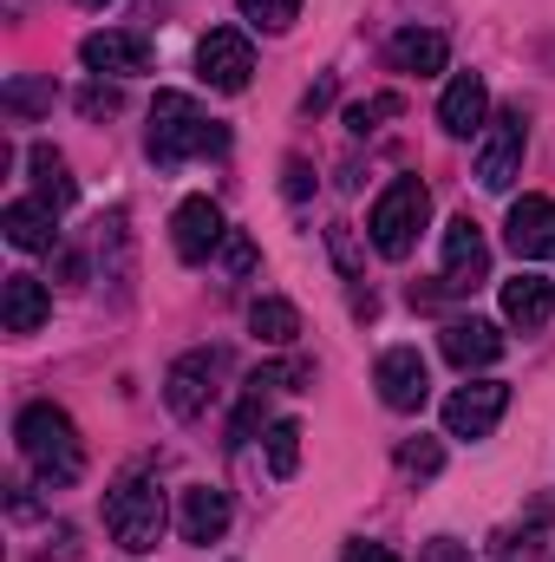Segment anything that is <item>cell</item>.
Returning <instances> with one entry per match:
<instances>
[{"mask_svg":"<svg viewBox=\"0 0 555 562\" xmlns=\"http://www.w3.org/2000/svg\"><path fill=\"white\" fill-rule=\"evenodd\" d=\"M294 464H301V419H275L269 425V471L294 477Z\"/></svg>","mask_w":555,"mask_h":562,"instance_id":"cell-24","label":"cell"},{"mask_svg":"<svg viewBox=\"0 0 555 562\" xmlns=\"http://www.w3.org/2000/svg\"><path fill=\"white\" fill-rule=\"evenodd\" d=\"M523 150H530V125L523 112H497L484 125V144H477V183L484 190H510L523 177Z\"/></svg>","mask_w":555,"mask_h":562,"instance_id":"cell-5","label":"cell"},{"mask_svg":"<svg viewBox=\"0 0 555 562\" xmlns=\"http://www.w3.org/2000/svg\"><path fill=\"white\" fill-rule=\"evenodd\" d=\"M236 7H242V20L262 26V33H287L294 13H301V0H236Z\"/></svg>","mask_w":555,"mask_h":562,"instance_id":"cell-26","label":"cell"},{"mask_svg":"<svg viewBox=\"0 0 555 562\" xmlns=\"http://www.w3.org/2000/svg\"><path fill=\"white\" fill-rule=\"evenodd\" d=\"M503 321L523 334H543L555 321V281L550 276H510L503 281Z\"/></svg>","mask_w":555,"mask_h":562,"instance_id":"cell-19","label":"cell"},{"mask_svg":"<svg viewBox=\"0 0 555 562\" xmlns=\"http://www.w3.org/2000/svg\"><path fill=\"white\" fill-rule=\"evenodd\" d=\"M177 530H183V543H216V537L229 530V491L190 484L183 504H177Z\"/></svg>","mask_w":555,"mask_h":562,"instance_id":"cell-18","label":"cell"},{"mask_svg":"<svg viewBox=\"0 0 555 562\" xmlns=\"http://www.w3.org/2000/svg\"><path fill=\"white\" fill-rule=\"evenodd\" d=\"M223 144H229V132H223L190 92H157L150 132H144V157H150L157 170H177V164H190V157H216Z\"/></svg>","mask_w":555,"mask_h":562,"instance_id":"cell-1","label":"cell"},{"mask_svg":"<svg viewBox=\"0 0 555 562\" xmlns=\"http://www.w3.org/2000/svg\"><path fill=\"white\" fill-rule=\"evenodd\" d=\"M287 196H294V203H301V196H307V164H301V157H294V164H287Z\"/></svg>","mask_w":555,"mask_h":562,"instance_id":"cell-32","label":"cell"},{"mask_svg":"<svg viewBox=\"0 0 555 562\" xmlns=\"http://www.w3.org/2000/svg\"><path fill=\"white\" fill-rule=\"evenodd\" d=\"M79 7H105V0H79Z\"/></svg>","mask_w":555,"mask_h":562,"instance_id":"cell-33","label":"cell"},{"mask_svg":"<svg viewBox=\"0 0 555 562\" xmlns=\"http://www.w3.org/2000/svg\"><path fill=\"white\" fill-rule=\"evenodd\" d=\"M340 562H399V557H393L386 543H366V537H353V543L340 550Z\"/></svg>","mask_w":555,"mask_h":562,"instance_id":"cell-31","label":"cell"},{"mask_svg":"<svg viewBox=\"0 0 555 562\" xmlns=\"http://www.w3.org/2000/svg\"><path fill=\"white\" fill-rule=\"evenodd\" d=\"M503 243L523 262H555V196H517L510 223H503Z\"/></svg>","mask_w":555,"mask_h":562,"instance_id":"cell-12","label":"cell"},{"mask_svg":"<svg viewBox=\"0 0 555 562\" xmlns=\"http://www.w3.org/2000/svg\"><path fill=\"white\" fill-rule=\"evenodd\" d=\"M438 347H444V360H451L457 373H477V367H497V360H503V334H497L490 321H477V314L444 321Z\"/></svg>","mask_w":555,"mask_h":562,"instance_id":"cell-14","label":"cell"},{"mask_svg":"<svg viewBox=\"0 0 555 562\" xmlns=\"http://www.w3.org/2000/svg\"><path fill=\"white\" fill-rule=\"evenodd\" d=\"M503 413H510V386L503 380H471L444 400V431L451 438H490Z\"/></svg>","mask_w":555,"mask_h":562,"instance_id":"cell-9","label":"cell"},{"mask_svg":"<svg viewBox=\"0 0 555 562\" xmlns=\"http://www.w3.org/2000/svg\"><path fill=\"white\" fill-rule=\"evenodd\" d=\"M503 562H517V557H503Z\"/></svg>","mask_w":555,"mask_h":562,"instance_id":"cell-34","label":"cell"},{"mask_svg":"<svg viewBox=\"0 0 555 562\" xmlns=\"http://www.w3.org/2000/svg\"><path fill=\"white\" fill-rule=\"evenodd\" d=\"M399 471H406V477H438V471H444V445H438V438H406V445H399Z\"/></svg>","mask_w":555,"mask_h":562,"instance_id":"cell-27","label":"cell"},{"mask_svg":"<svg viewBox=\"0 0 555 562\" xmlns=\"http://www.w3.org/2000/svg\"><path fill=\"white\" fill-rule=\"evenodd\" d=\"M13 438H20V458L33 464L39 484H53V491L79 484V471H86V445H79V425L66 419L53 400H33V406L13 419Z\"/></svg>","mask_w":555,"mask_h":562,"instance_id":"cell-2","label":"cell"},{"mask_svg":"<svg viewBox=\"0 0 555 562\" xmlns=\"http://www.w3.org/2000/svg\"><path fill=\"white\" fill-rule=\"evenodd\" d=\"M196 72H203V86H216V92H242L249 72H256V46H249V33H236V26H209L203 46H196Z\"/></svg>","mask_w":555,"mask_h":562,"instance_id":"cell-8","label":"cell"},{"mask_svg":"<svg viewBox=\"0 0 555 562\" xmlns=\"http://www.w3.org/2000/svg\"><path fill=\"white\" fill-rule=\"evenodd\" d=\"M249 327H256V340L287 347V340H301V307H294V301H281V294H262V301L249 307Z\"/></svg>","mask_w":555,"mask_h":562,"instance_id":"cell-22","label":"cell"},{"mask_svg":"<svg viewBox=\"0 0 555 562\" xmlns=\"http://www.w3.org/2000/svg\"><path fill=\"white\" fill-rule=\"evenodd\" d=\"M0 229H7V243L13 249H53L59 243V210L46 203V196H13L7 203V216H0Z\"/></svg>","mask_w":555,"mask_h":562,"instance_id":"cell-17","label":"cell"},{"mask_svg":"<svg viewBox=\"0 0 555 562\" xmlns=\"http://www.w3.org/2000/svg\"><path fill=\"white\" fill-rule=\"evenodd\" d=\"M26 170H33V190H39L53 210H72V196H79V190H72V177H66V157H59L53 144H33V150H26Z\"/></svg>","mask_w":555,"mask_h":562,"instance_id":"cell-21","label":"cell"},{"mask_svg":"<svg viewBox=\"0 0 555 562\" xmlns=\"http://www.w3.org/2000/svg\"><path fill=\"white\" fill-rule=\"evenodd\" d=\"M424 216H431L424 177H393V183L380 190L373 216H366V236H373V249H380L386 262H406L412 243H418V229H424Z\"/></svg>","mask_w":555,"mask_h":562,"instance_id":"cell-3","label":"cell"},{"mask_svg":"<svg viewBox=\"0 0 555 562\" xmlns=\"http://www.w3.org/2000/svg\"><path fill=\"white\" fill-rule=\"evenodd\" d=\"M223 262H229V276H249V269H256V243L229 229V236H223Z\"/></svg>","mask_w":555,"mask_h":562,"instance_id":"cell-29","label":"cell"},{"mask_svg":"<svg viewBox=\"0 0 555 562\" xmlns=\"http://www.w3.org/2000/svg\"><path fill=\"white\" fill-rule=\"evenodd\" d=\"M386 59H393L399 72H412V79H431V72L451 66V40H444L438 26H399L393 46H386Z\"/></svg>","mask_w":555,"mask_h":562,"instance_id":"cell-20","label":"cell"},{"mask_svg":"<svg viewBox=\"0 0 555 562\" xmlns=\"http://www.w3.org/2000/svg\"><path fill=\"white\" fill-rule=\"evenodd\" d=\"M79 112H86V119L118 112V86H105V79H99V86H86V92H79Z\"/></svg>","mask_w":555,"mask_h":562,"instance_id":"cell-28","label":"cell"},{"mask_svg":"<svg viewBox=\"0 0 555 562\" xmlns=\"http://www.w3.org/2000/svg\"><path fill=\"white\" fill-rule=\"evenodd\" d=\"M484 281H490V243H484V229L471 216H451L444 223V276H438V288L444 294H471Z\"/></svg>","mask_w":555,"mask_h":562,"instance_id":"cell-7","label":"cell"},{"mask_svg":"<svg viewBox=\"0 0 555 562\" xmlns=\"http://www.w3.org/2000/svg\"><path fill=\"white\" fill-rule=\"evenodd\" d=\"M373 386L393 413H424L431 400V373H424V353L418 347H386L380 367H373Z\"/></svg>","mask_w":555,"mask_h":562,"instance_id":"cell-10","label":"cell"},{"mask_svg":"<svg viewBox=\"0 0 555 562\" xmlns=\"http://www.w3.org/2000/svg\"><path fill=\"white\" fill-rule=\"evenodd\" d=\"M484 119H490V86L477 72H457L444 86V99H438V125L451 138H471V132H484Z\"/></svg>","mask_w":555,"mask_h":562,"instance_id":"cell-16","label":"cell"},{"mask_svg":"<svg viewBox=\"0 0 555 562\" xmlns=\"http://www.w3.org/2000/svg\"><path fill=\"white\" fill-rule=\"evenodd\" d=\"M0 105H7L13 119H39V112H53V79H7Z\"/></svg>","mask_w":555,"mask_h":562,"instance_id":"cell-23","label":"cell"},{"mask_svg":"<svg viewBox=\"0 0 555 562\" xmlns=\"http://www.w3.org/2000/svg\"><path fill=\"white\" fill-rule=\"evenodd\" d=\"M105 530H112V543L132 550V557H150V550H157V537H163V491H157V477L132 471L125 484H112V497H105Z\"/></svg>","mask_w":555,"mask_h":562,"instance_id":"cell-4","label":"cell"},{"mask_svg":"<svg viewBox=\"0 0 555 562\" xmlns=\"http://www.w3.org/2000/svg\"><path fill=\"white\" fill-rule=\"evenodd\" d=\"M223 236H229V223H223V210H216L209 196H183V203H177V216H170V243H177L183 262H209V256L223 249Z\"/></svg>","mask_w":555,"mask_h":562,"instance_id":"cell-11","label":"cell"},{"mask_svg":"<svg viewBox=\"0 0 555 562\" xmlns=\"http://www.w3.org/2000/svg\"><path fill=\"white\" fill-rule=\"evenodd\" d=\"M79 59H86L92 79H105V72H112V79H132V72H150V40H144V33L105 26V33H86Z\"/></svg>","mask_w":555,"mask_h":562,"instance_id":"cell-13","label":"cell"},{"mask_svg":"<svg viewBox=\"0 0 555 562\" xmlns=\"http://www.w3.org/2000/svg\"><path fill=\"white\" fill-rule=\"evenodd\" d=\"M229 373V353L223 347H196V353H183L177 367H170V380H163V400H170V413L177 419H196L209 400H216V380Z\"/></svg>","mask_w":555,"mask_h":562,"instance_id":"cell-6","label":"cell"},{"mask_svg":"<svg viewBox=\"0 0 555 562\" xmlns=\"http://www.w3.org/2000/svg\"><path fill=\"white\" fill-rule=\"evenodd\" d=\"M418 562H471V550H464L457 537H431V543L418 550Z\"/></svg>","mask_w":555,"mask_h":562,"instance_id":"cell-30","label":"cell"},{"mask_svg":"<svg viewBox=\"0 0 555 562\" xmlns=\"http://www.w3.org/2000/svg\"><path fill=\"white\" fill-rule=\"evenodd\" d=\"M46 314H53V294H46L39 276L13 269V276L0 281V321H7V334H39Z\"/></svg>","mask_w":555,"mask_h":562,"instance_id":"cell-15","label":"cell"},{"mask_svg":"<svg viewBox=\"0 0 555 562\" xmlns=\"http://www.w3.org/2000/svg\"><path fill=\"white\" fill-rule=\"evenodd\" d=\"M399 112H406V99H399V92H380V99H360V105H347V132H353V138H366V132H373L380 119H399Z\"/></svg>","mask_w":555,"mask_h":562,"instance_id":"cell-25","label":"cell"}]
</instances>
